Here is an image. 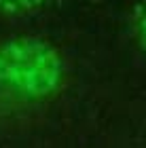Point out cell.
Returning a JSON list of instances; mask_svg holds the SVG:
<instances>
[{"instance_id": "1", "label": "cell", "mask_w": 146, "mask_h": 148, "mask_svg": "<svg viewBox=\"0 0 146 148\" xmlns=\"http://www.w3.org/2000/svg\"><path fill=\"white\" fill-rule=\"evenodd\" d=\"M64 57L34 36L0 40V85L25 97H49L64 83Z\"/></svg>"}, {"instance_id": "2", "label": "cell", "mask_w": 146, "mask_h": 148, "mask_svg": "<svg viewBox=\"0 0 146 148\" xmlns=\"http://www.w3.org/2000/svg\"><path fill=\"white\" fill-rule=\"evenodd\" d=\"M131 34H134L138 47L146 51V0L136 2L131 11Z\"/></svg>"}, {"instance_id": "3", "label": "cell", "mask_w": 146, "mask_h": 148, "mask_svg": "<svg viewBox=\"0 0 146 148\" xmlns=\"http://www.w3.org/2000/svg\"><path fill=\"white\" fill-rule=\"evenodd\" d=\"M47 0H0V13L4 15H21L42 6Z\"/></svg>"}]
</instances>
